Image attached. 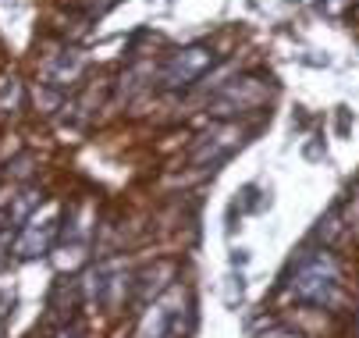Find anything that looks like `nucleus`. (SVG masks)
Masks as SVG:
<instances>
[{
	"label": "nucleus",
	"instance_id": "f257e3e1",
	"mask_svg": "<svg viewBox=\"0 0 359 338\" xmlns=\"http://www.w3.org/2000/svg\"><path fill=\"white\" fill-rule=\"evenodd\" d=\"M338 285H341V267L327 250H313V253L299 257L295 274H292V292L302 303L331 306L338 296Z\"/></svg>",
	"mask_w": 359,
	"mask_h": 338
},
{
	"label": "nucleus",
	"instance_id": "f03ea898",
	"mask_svg": "<svg viewBox=\"0 0 359 338\" xmlns=\"http://www.w3.org/2000/svg\"><path fill=\"white\" fill-rule=\"evenodd\" d=\"M271 100V86L260 79H231L217 89L210 111L228 118V114H245V111H260Z\"/></svg>",
	"mask_w": 359,
	"mask_h": 338
},
{
	"label": "nucleus",
	"instance_id": "7ed1b4c3",
	"mask_svg": "<svg viewBox=\"0 0 359 338\" xmlns=\"http://www.w3.org/2000/svg\"><path fill=\"white\" fill-rule=\"evenodd\" d=\"M210 68H214V50H210V46H189V50L171 54V61L161 72V82L168 89H182V86L199 82Z\"/></svg>",
	"mask_w": 359,
	"mask_h": 338
},
{
	"label": "nucleus",
	"instance_id": "20e7f679",
	"mask_svg": "<svg viewBox=\"0 0 359 338\" xmlns=\"http://www.w3.org/2000/svg\"><path fill=\"white\" fill-rule=\"evenodd\" d=\"M54 238H57V217H54V207H50L43 217L32 214L18 235V257H43L50 246H54Z\"/></svg>",
	"mask_w": 359,
	"mask_h": 338
},
{
	"label": "nucleus",
	"instance_id": "39448f33",
	"mask_svg": "<svg viewBox=\"0 0 359 338\" xmlns=\"http://www.w3.org/2000/svg\"><path fill=\"white\" fill-rule=\"evenodd\" d=\"M82 72H86V58H82V50L68 46V50H61L54 61H50V68H46V86H54V89L72 86Z\"/></svg>",
	"mask_w": 359,
	"mask_h": 338
},
{
	"label": "nucleus",
	"instance_id": "423d86ee",
	"mask_svg": "<svg viewBox=\"0 0 359 338\" xmlns=\"http://www.w3.org/2000/svg\"><path fill=\"white\" fill-rule=\"evenodd\" d=\"M18 111L22 107V82L15 75H4L0 79V111Z\"/></svg>",
	"mask_w": 359,
	"mask_h": 338
},
{
	"label": "nucleus",
	"instance_id": "0eeeda50",
	"mask_svg": "<svg viewBox=\"0 0 359 338\" xmlns=\"http://www.w3.org/2000/svg\"><path fill=\"white\" fill-rule=\"evenodd\" d=\"M260 338H302L299 331H288V327H274V331H264Z\"/></svg>",
	"mask_w": 359,
	"mask_h": 338
},
{
	"label": "nucleus",
	"instance_id": "6e6552de",
	"mask_svg": "<svg viewBox=\"0 0 359 338\" xmlns=\"http://www.w3.org/2000/svg\"><path fill=\"white\" fill-rule=\"evenodd\" d=\"M57 338H86V334H82L79 327H61V334H57Z\"/></svg>",
	"mask_w": 359,
	"mask_h": 338
}]
</instances>
